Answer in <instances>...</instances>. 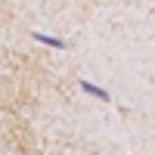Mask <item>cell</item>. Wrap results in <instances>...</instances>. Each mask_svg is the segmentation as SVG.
I'll use <instances>...</instances> for the list:
<instances>
[{
    "label": "cell",
    "mask_w": 155,
    "mask_h": 155,
    "mask_svg": "<svg viewBox=\"0 0 155 155\" xmlns=\"http://www.w3.org/2000/svg\"><path fill=\"white\" fill-rule=\"evenodd\" d=\"M31 37H34L37 44H44V47H53V50H65L68 47L65 41H59V37H53V34H44V31H34Z\"/></svg>",
    "instance_id": "obj_1"
},
{
    "label": "cell",
    "mask_w": 155,
    "mask_h": 155,
    "mask_svg": "<svg viewBox=\"0 0 155 155\" xmlns=\"http://www.w3.org/2000/svg\"><path fill=\"white\" fill-rule=\"evenodd\" d=\"M81 90H84V93H90V96H96V99H102V102H109V99H112L109 90H102V87H96V84H90L87 78L81 81Z\"/></svg>",
    "instance_id": "obj_2"
}]
</instances>
